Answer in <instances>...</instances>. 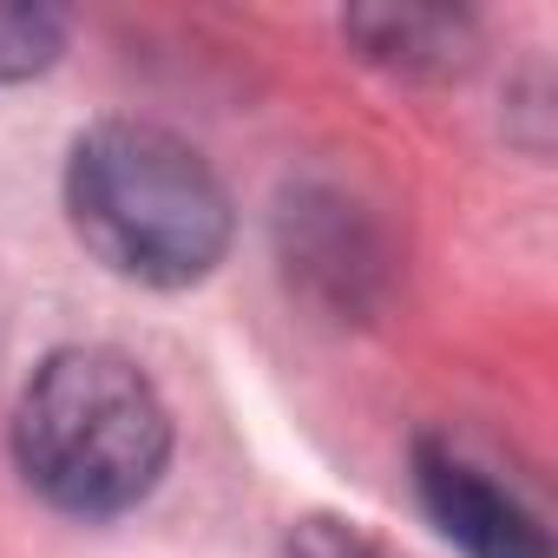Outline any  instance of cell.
Here are the masks:
<instances>
[{"mask_svg":"<svg viewBox=\"0 0 558 558\" xmlns=\"http://www.w3.org/2000/svg\"><path fill=\"white\" fill-rule=\"evenodd\" d=\"M8 447L40 506L80 525H112L158 493L171 466V408L125 349L66 342L27 375Z\"/></svg>","mask_w":558,"mask_h":558,"instance_id":"obj_1","label":"cell"},{"mask_svg":"<svg viewBox=\"0 0 558 558\" xmlns=\"http://www.w3.org/2000/svg\"><path fill=\"white\" fill-rule=\"evenodd\" d=\"M66 223L99 269L138 290H191L230 256L236 204L210 158L151 119H99L66 151Z\"/></svg>","mask_w":558,"mask_h":558,"instance_id":"obj_2","label":"cell"},{"mask_svg":"<svg viewBox=\"0 0 558 558\" xmlns=\"http://www.w3.org/2000/svg\"><path fill=\"white\" fill-rule=\"evenodd\" d=\"M269 243H276L283 283L336 323H368L395 283V250L375 210L329 178L283 184V197L269 210Z\"/></svg>","mask_w":558,"mask_h":558,"instance_id":"obj_3","label":"cell"},{"mask_svg":"<svg viewBox=\"0 0 558 558\" xmlns=\"http://www.w3.org/2000/svg\"><path fill=\"white\" fill-rule=\"evenodd\" d=\"M414 499L427 525L466 558H551L545 519L512 486H499L480 460H466L434 434L414 440Z\"/></svg>","mask_w":558,"mask_h":558,"instance_id":"obj_4","label":"cell"},{"mask_svg":"<svg viewBox=\"0 0 558 558\" xmlns=\"http://www.w3.org/2000/svg\"><path fill=\"white\" fill-rule=\"evenodd\" d=\"M342 40L395 80H453L480 60V21L460 8H349Z\"/></svg>","mask_w":558,"mask_h":558,"instance_id":"obj_5","label":"cell"},{"mask_svg":"<svg viewBox=\"0 0 558 558\" xmlns=\"http://www.w3.org/2000/svg\"><path fill=\"white\" fill-rule=\"evenodd\" d=\"M73 21L47 0H0V86H21L60 66Z\"/></svg>","mask_w":558,"mask_h":558,"instance_id":"obj_6","label":"cell"},{"mask_svg":"<svg viewBox=\"0 0 558 558\" xmlns=\"http://www.w3.org/2000/svg\"><path fill=\"white\" fill-rule=\"evenodd\" d=\"M283 558H395L381 538H368L355 519H336V512H310L290 525L283 538Z\"/></svg>","mask_w":558,"mask_h":558,"instance_id":"obj_7","label":"cell"}]
</instances>
